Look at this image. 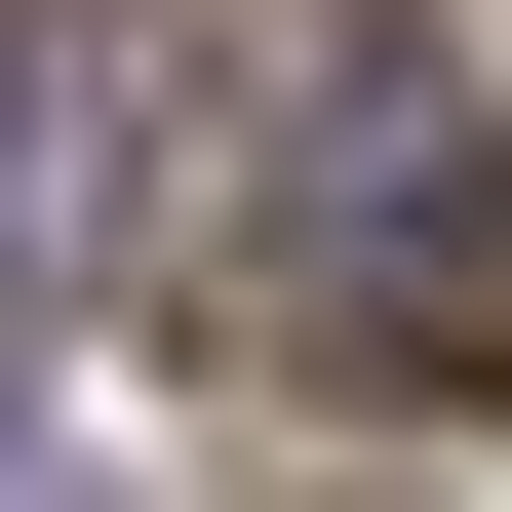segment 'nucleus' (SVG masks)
Returning <instances> with one entry per match:
<instances>
[{
	"label": "nucleus",
	"mask_w": 512,
	"mask_h": 512,
	"mask_svg": "<svg viewBox=\"0 0 512 512\" xmlns=\"http://www.w3.org/2000/svg\"><path fill=\"white\" fill-rule=\"evenodd\" d=\"M237 355H316V394H473L512 355V158H473V79L394 40V0H316V40L237 79Z\"/></svg>",
	"instance_id": "obj_1"
},
{
	"label": "nucleus",
	"mask_w": 512,
	"mask_h": 512,
	"mask_svg": "<svg viewBox=\"0 0 512 512\" xmlns=\"http://www.w3.org/2000/svg\"><path fill=\"white\" fill-rule=\"evenodd\" d=\"M158 79H197V40H119V0H0V316L158 237Z\"/></svg>",
	"instance_id": "obj_2"
},
{
	"label": "nucleus",
	"mask_w": 512,
	"mask_h": 512,
	"mask_svg": "<svg viewBox=\"0 0 512 512\" xmlns=\"http://www.w3.org/2000/svg\"><path fill=\"white\" fill-rule=\"evenodd\" d=\"M0 512H79V473H40V434H0Z\"/></svg>",
	"instance_id": "obj_3"
}]
</instances>
